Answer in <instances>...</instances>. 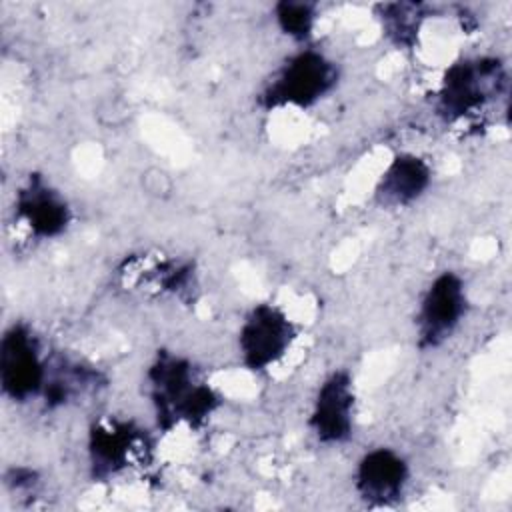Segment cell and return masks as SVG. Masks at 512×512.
I'll return each mask as SVG.
<instances>
[{
	"label": "cell",
	"mask_w": 512,
	"mask_h": 512,
	"mask_svg": "<svg viewBox=\"0 0 512 512\" xmlns=\"http://www.w3.org/2000/svg\"><path fill=\"white\" fill-rule=\"evenodd\" d=\"M18 214L26 220L34 234L48 238L60 234L70 220L66 202L40 178H32L28 186L20 190Z\"/></svg>",
	"instance_id": "obj_9"
},
{
	"label": "cell",
	"mask_w": 512,
	"mask_h": 512,
	"mask_svg": "<svg viewBox=\"0 0 512 512\" xmlns=\"http://www.w3.org/2000/svg\"><path fill=\"white\" fill-rule=\"evenodd\" d=\"M464 310H466V294H464L462 280L452 272L440 274L430 284L420 304V316H418L420 344L422 346L440 344L456 328V324L464 316Z\"/></svg>",
	"instance_id": "obj_6"
},
{
	"label": "cell",
	"mask_w": 512,
	"mask_h": 512,
	"mask_svg": "<svg viewBox=\"0 0 512 512\" xmlns=\"http://www.w3.org/2000/svg\"><path fill=\"white\" fill-rule=\"evenodd\" d=\"M352 382L346 372H334L318 390L310 426L322 442H342L352 430Z\"/></svg>",
	"instance_id": "obj_7"
},
{
	"label": "cell",
	"mask_w": 512,
	"mask_h": 512,
	"mask_svg": "<svg viewBox=\"0 0 512 512\" xmlns=\"http://www.w3.org/2000/svg\"><path fill=\"white\" fill-rule=\"evenodd\" d=\"M296 332L288 316L272 306L258 304L240 330V352L250 370H264L290 348Z\"/></svg>",
	"instance_id": "obj_3"
},
{
	"label": "cell",
	"mask_w": 512,
	"mask_h": 512,
	"mask_svg": "<svg viewBox=\"0 0 512 512\" xmlns=\"http://www.w3.org/2000/svg\"><path fill=\"white\" fill-rule=\"evenodd\" d=\"M158 422L170 428L178 420L200 422L218 404L214 392L194 378L188 362L162 354L148 372Z\"/></svg>",
	"instance_id": "obj_1"
},
{
	"label": "cell",
	"mask_w": 512,
	"mask_h": 512,
	"mask_svg": "<svg viewBox=\"0 0 512 512\" xmlns=\"http://www.w3.org/2000/svg\"><path fill=\"white\" fill-rule=\"evenodd\" d=\"M336 82V68L322 54L306 50L296 54L278 72L264 92L268 108L276 106H310L322 98Z\"/></svg>",
	"instance_id": "obj_2"
},
{
	"label": "cell",
	"mask_w": 512,
	"mask_h": 512,
	"mask_svg": "<svg viewBox=\"0 0 512 512\" xmlns=\"http://www.w3.org/2000/svg\"><path fill=\"white\" fill-rule=\"evenodd\" d=\"M430 184L428 164L412 154L396 156L380 178L376 196L386 206H404L416 200Z\"/></svg>",
	"instance_id": "obj_10"
},
{
	"label": "cell",
	"mask_w": 512,
	"mask_h": 512,
	"mask_svg": "<svg viewBox=\"0 0 512 512\" xmlns=\"http://www.w3.org/2000/svg\"><path fill=\"white\" fill-rule=\"evenodd\" d=\"M0 380L4 392L14 400H26L44 386L46 372L38 356V344L22 326H12L2 338Z\"/></svg>",
	"instance_id": "obj_4"
},
{
	"label": "cell",
	"mask_w": 512,
	"mask_h": 512,
	"mask_svg": "<svg viewBox=\"0 0 512 512\" xmlns=\"http://www.w3.org/2000/svg\"><path fill=\"white\" fill-rule=\"evenodd\" d=\"M406 478V462L388 448H376L360 460L356 488L366 502L390 504L402 494Z\"/></svg>",
	"instance_id": "obj_8"
},
{
	"label": "cell",
	"mask_w": 512,
	"mask_h": 512,
	"mask_svg": "<svg viewBox=\"0 0 512 512\" xmlns=\"http://www.w3.org/2000/svg\"><path fill=\"white\" fill-rule=\"evenodd\" d=\"M500 66L496 60H476L454 64L442 82L440 106L446 116H464L496 92Z\"/></svg>",
	"instance_id": "obj_5"
},
{
	"label": "cell",
	"mask_w": 512,
	"mask_h": 512,
	"mask_svg": "<svg viewBox=\"0 0 512 512\" xmlns=\"http://www.w3.org/2000/svg\"><path fill=\"white\" fill-rule=\"evenodd\" d=\"M280 28L298 40H304L314 26V8L304 2H280L276 6Z\"/></svg>",
	"instance_id": "obj_12"
},
{
	"label": "cell",
	"mask_w": 512,
	"mask_h": 512,
	"mask_svg": "<svg viewBox=\"0 0 512 512\" xmlns=\"http://www.w3.org/2000/svg\"><path fill=\"white\" fill-rule=\"evenodd\" d=\"M134 432L128 424H104L94 428L90 438L92 466L98 474H114L128 458Z\"/></svg>",
	"instance_id": "obj_11"
}]
</instances>
